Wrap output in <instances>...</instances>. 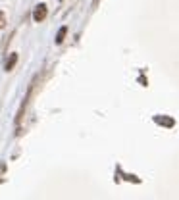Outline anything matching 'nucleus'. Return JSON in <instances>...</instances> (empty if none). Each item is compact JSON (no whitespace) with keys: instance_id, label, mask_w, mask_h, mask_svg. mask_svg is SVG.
Here are the masks:
<instances>
[{"instance_id":"obj_1","label":"nucleus","mask_w":179,"mask_h":200,"mask_svg":"<svg viewBox=\"0 0 179 200\" xmlns=\"http://www.w3.org/2000/svg\"><path fill=\"white\" fill-rule=\"evenodd\" d=\"M44 18H46V6H44V4H39L33 12V19L35 21H43Z\"/></svg>"},{"instance_id":"obj_2","label":"nucleus","mask_w":179,"mask_h":200,"mask_svg":"<svg viewBox=\"0 0 179 200\" xmlns=\"http://www.w3.org/2000/svg\"><path fill=\"white\" fill-rule=\"evenodd\" d=\"M15 62H18V54H12L10 58H8V62H6V69H8V71L15 66Z\"/></svg>"},{"instance_id":"obj_3","label":"nucleus","mask_w":179,"mask_h":200,"mask_svg":"<svg viewBox=\"0 0 179 200\" xmlns=\"http://www.w3.org/2000/svg\"><path fill=\"white\" fill-rule=\"evenodd\" d=\"M66 33H67V29H66V27H62V29L58 31V37H56V42H62V40H64V37H66Z\"/></svg>"},{"instance_id":"obj_4","label":"nucleus","mask_w":179,"mask_h":200,"mask_svg":"<svg viewBox=\"0 0 179 200\" xmlns=\"http://www.w3.org/2000/svg\"><path fill=\"white\" fill-rule=\"evenodd\" d=\"M156 121H158V123H166V125H173V121H172V119H160V117H158Z\"/></svg>"},{"instance_id":"obj_5","label":"nucleus","mask_w":179,"mask_h":200,"mask_svg":"<svg viewBox=\"0 0 179 200\" xmlns=\"http://www.w3.org/2000/svg\"><path fill=\"white\" fill-rule=\"evenodd\" d=\"M4 23H6V18H4V12H0V29L4 27Z\"/></svg>"}]
</instances>
